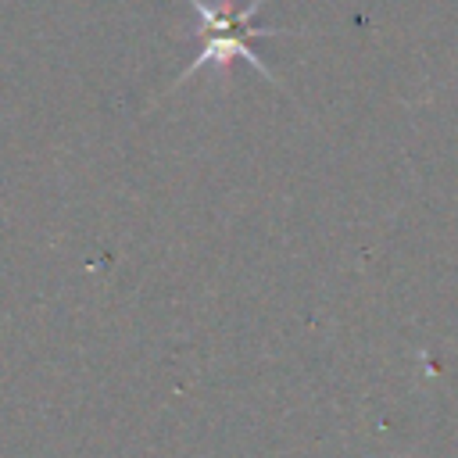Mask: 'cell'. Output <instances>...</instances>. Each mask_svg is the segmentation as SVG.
<instances>
[{"mask_svg":"<svg viewBox=\"0 0 458 458\" xmlns=\"http://www.w3.org/2000/svg\"><path fill=\"white\" fill-rule=\"evenodd\" d=\"M190 7H193V18H197V29H204L208 39L200 43V50H197V57L190 61V68L182 72V79L197 75L200 64H225V61H233V57H243V61H250L265 79L276 82V75H272L268 64L258 57V50L250 47V39L279 36V32H290V29L254 25L250 18H254V11L261 7V0H250L243 11H233V7H211V4H204V0H190ZM182 79H179V82H182Z\"/></svg>","mask_w":458,"mask_h":458,"instance_id":"cell-1","label":"cell"}]
</instances>
